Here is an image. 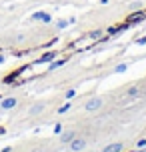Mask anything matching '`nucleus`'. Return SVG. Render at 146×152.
I'll use <instances>...</instances> for the list:
<instances>
[{
	"mask_svg": "<svg viewBox=\"0 0 146 152\" xmlns=\"http://www.w3.org/2000/svg\"><path fill=\"white\" fill-rule=\"evenodd\" d=\"M82 146H84V142H80V140H78V142H74V144H72V148H74V150H78V148H82Z\"/></svg>",
	"mask_w": 146,
	"mask_h": 152,
	"instance_id": "obj_2",
	"label": "nucleus"
},
{
	"mask_svg": "<svg viewBox=\"0 0 146 152\" xmlns=\"http://www.w3.org/2000/svg\"><path fill=\"white\" fill-rule=\"evenodd\" d=\"M14 104H16V100H14V98H6L4 102H2V106H4V108H12Z\"/></svg>",
	"mask_w": 146,
	"mask_h": 152,
	"instance_id": "obj_1",
	"label": "nucleus"
},
{
	"mask_svg": "<svg viewBox=\"0 0 146 152\" xmlns=\"http://www.w3.org/2000/svg\"><path fill=\"white\" fill-rule=\"evenodd\" d=\"M116 150H120V146H110L108 148V152H116Z\"/></svg>",
	"mask_w": 146,
	"mask_h": 152,
	"instance_id": "obj_3",
	"label": "nucleus"
}]
</instances>
